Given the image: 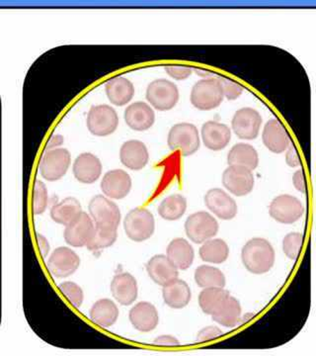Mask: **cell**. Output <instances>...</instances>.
<instances>
[{
  "label": "cell",
  "mask_w": 316,
  "mask_h": 356,
  "mask_svg": "<svg viewBox=\"0 0 316 356\" xmlns=\"http://www.w3.org/2000/svg\"><path fill=\"white\" fill-rule=\"evenodd\" d=\"M199 254L203 261L221 264L228 259L229 248L222 238H210L203 243Z\"/></svg>",
  "instance_id": "1f68e13d"
},
{
  "label": "cell",
  "mask_w": 316,
  "mask_h": 356,
  "mask_svg": "<svg viewBox=\"0 0 316 356\" xmlns=\"http://www.w3.org/2000/svg\"><path fill=\"white\" fill-rule=\"evenodd\" d=\"M241 306L240 301L229 296L221 310L212 316L213 321L226 327H234L240 324L241 320Z\"/></svg>",
  "instance_id": "836d02e7"
},
{
  "label": "cell",
  "mask_w": 316,
  "mask_h": 356,
  "mask_svg": "<svg viewBox=\"0 0 316 356\" xmlns=\"http://www.w3.org/2000/svg\"><path fill=\"white\" fill-rule=\"evenodd\" d=\"M168 147L172 152H179L182 156H190L200 149L198 128L191 123H178L170 129Z\"/></svg>",
  "instance_id": "277c9868"
},
{
  "label": "cell",
  "mask_w": 316,
  "mask_h": 356,
  "mask_svg": "<svg viewBox=\"0 0 316 356\" xmlns=\"http://www.w3.org/2000/svg\"><path fill=\"white\" fill-rule=\"evenodd\" d=\"M163 296L165 303L170 308L182 309L191 301L192 292L184 280L177 278L163 286Z\"/></svg>",
  "instance_id": "83f0119b"
},
{
  "label": "cell",
  "mask_w": 316,
  "mask_h": 356,
  "mask_svg": "<svg viewBox=\"0 0 316 356\" xmlns=\"http://www.w3.org/2000/svg\"><path fill=\"white\" fill-rule=\"evenodd\" d=\"M147 271L151 280L163 287L177 280L179 276L176 267L165 254L152 257L147 262Z\"/></svg>",
  "instance_id": "cb8c5ba5"
},
{
  "label": "cell",
  "mask_w": 316,
  "mask_h": 356,
  "mask_svg": "<svg viewBox=\"0 0 316 356\" xmlns=\"http://www.w3.org/2000/svg\"><path fill=\"white\" fill-rule=\"evenodd\" d=\"M292 184L296 187L297 191L306 193V179L303 170H297L292 177Z\"/></svg>",
  "instance_id": "ee69618b"
},
{
  "label": "cell",
  "mask_w": 316,
  "mask_h": 356,
  "mask_svg": "<svg viewBox=\"0 0 316 356\" xmlns=\"http://www.w3.org/2000/svg\"><path fill=\"white\" fill-rule=\"evenodd\" d=\"M72 165V154L65 147L44 151L40 161L39 170L47 181H58L67 173Z\"/></svg>",
  "instance_id": "5b68a950"
},
{
  "label": "cell",
  "mask_w": 316,
  "mask_h": 356,
  "mask_svg": "<svg viewBox=\"0 0 316 356\" xmlns=\"http://www.w3.org/2000/svg\"><path fill=\"white\" fill-rule=\"evenodd\" d=\"M83 212L81 204L74 197L63 199L60 202L55 204L51 209V218L53 222L67 227Z\"/></svg>",
  "instance_id": "f546056e"
},
{
  "label": "cell",
  "mask_w": 316,
  "mask_h": 356,
  "mask_svg": "<svg viewBox=\"0 0 316 356\" xmlns=\"http://www.w3.org/2000/svg\"><path fill=\"white\" fill-rule=\"evenodd\" d=\"M187 210V199L181 194H172L158 206L159 216L166 221H177L184 216Z\"/></svg>",
  "instance_id": "d6a6232c"
},
{
  "label": "cell",
  "mask_w": 316,
  "mask_h": 356,
  "mask_svg": "<svg viewBox=\"0 0 316 356\" xmlns=\"http://www.w3.org/2000/svg\"><path fill=\"white\" fill-rule=\"evenodd\" d=\"M195 281L202 288H224L226 284V276L221 269L210 266H201L196 269Z\"/></svg>",
  "instance_id": "e575fe53"
},
{
  "label": "cell",
  "mask_w": 316,
  "mask_h": 356,
  "mask_svg": "<svg viewBox=\"0 0 316 356\" xmlns=\"http://www.w3.org/2000/svg\"><path fill=\"white\" fill-rule=\"evenodd\" d=\"M219 83L222 84L224 97H226V99L235 100L242 95V86L233 81V79H228V77H222V79H219Z\"/></svg>",
  "instance_id": "ab89813d"
},
{
  "label": "cell",
  "mask_w": 316,
  "mask_h": 356,
  "mask_svg": "<svg viewBox=\"0 0 316 356\" xmlns=\"http://www.w3.org/2000/svg\"><path fill=\"white\" fill-rule=\"evenodd\" d=\"M254 175L251 170L241 166H231L222 175V184L226 191L238 197L247 196L254 188Z\"/></svg>",
  "instance_id": "4fadbf2b"
},
{
  "label": "cell",
  "mask_w": 316,
  "mask_h": 356,
  "mask_svg": "<svg viewBox=\"0 0 316 356\" xmlns=\"http://www.w3.org/2000/svg\"><path fill=\"white\" fill-rule=\"evenodd\" d=\"M205 204L210 212L224 221L233 220L238 215V204L221 188L210 189L206 193Z\"/></svg>",
  "instance_id": "9a60e30c"
},
{
  "label": "cell",
  "mask_w": 316,
  "mask_h": 356,
  "mask_svg": "<svg viewBox=\"0 0 316 356\" xmlns=\"http://www.w3.org/2000/svg\"><path fill=\"white\" fill-rule=\"evenodd\" d=\"M89 216L95 226L118 229L121 222V210L116 203L104 195H96L88 205Z\"/></svg>",
  "instance_id": "52a82bcc"
},
{
  "label": "cell",
  "mask_w": 316,
  "mask_h": 356,
  "mask_svg": "<svg viewBox=\"0 0 316 356\" xmlns=\"http://www.w3.org/2000/svg\"><path fill=\"white\" fill-rule=\"evenodd\" d=\"M95 224L88 213L81 212L74 221L65 227L63 238L67 245L74 248H83L88 245L93 232Z\"/></svg>",
  "instance_id": "5bb4252c"
},
{
  "label": "cell",
  "mask_w": 316,
  "mask_h": 356,
  "mask_svg": "<svg viewBox=\"0 0 316 356\" xmlns=\"http://www.w3.org/2000/svg\"><path fill=\"white\" fill-rule=\"evenodd\" d=\"M285 163L291 168H297L301 165V158H299V152L294 146H290L285 154Z\"/></svg>",
  "instance_id": "7bdbcfd3"
},
{
  "label": "cell",
  "mask_w": 316,
  "mask_h": 356,
  "mask_svg": "<svg viewBox=\"0 0 316 356\" xmlns=\"http://www.w3.org/2000/svg\"><path fill=\"white\" fill-rule=\"evenodd\" d=\"M275 250L265 238H255L247 243L241 252L243 266L253 274L269 273L275 264Z\"/></svg>",
  "instance_id": "6da1fadb"
},
{
  "label": "cell",
  "mask_w": 316,
  "mask_h": 356,
  "mask_svg": "<svg viewBox=\"0 0 316 356\" xmlns=\"http://www.w3.org/2000/svg\"><path fill=\"white\" fill-rule=\"evenodd\" d=\"M269 214L281 224L291 225L303 216L304 206L294 196L283 194L273 199L269 207Z\"/></svg>",
  "instance_id": "8fae6325"
},
{
  "label": "cell",
  "mask_w": 316,
  "mask_h": 356,
  "mask_svg": "<svg viewBox=\"0 0 316 356\" xmlns=\"http://www.w3.org/2000/svg\"><path fill=\"white\" fill-rule=\"evenodd\" d=\"M219 222L210 213L201 211L194 213L185 222V232L191 242L203 243L214 238L219 232Z\"/></svg>",
  "instance_id": "9c48e42d"
},
{
  "label": "cell",
  "mask_w": 316,
  "mask_h": 356,
  "mask_svg": "<svg viewBox=\"0 0 316 356\" xmlns=\"http://www.w3.org/2000/svg\"><path fill=\"white\" fill-rule=\"evenodd\" d=\"M63 142H65V140H63L62 135H53L50 139H49L48 143H47L46 149H44V151L58 149V147L63 146Z\"/></svg>",
  "instance_id": "7dc6e473"
},
{
  "label": "cell",
  "mask_w": 316,
  "mask_h": 356,
  "mask_svg": "<svg viewBox=\"0 0 316 356\" xmlns=\"http://www.w3.org/2000/svg\"><path fill=\"white\" fill-rule=\"evenodd\" d=\"M166 74L172 77L175 81H185L191 76L193 69L188 65H168L165 67Z\"/></svg>",
  "instance_id": "60d3db41"
},
{
  "label": "cell",
  "mask_w": 316,
  "mask_h": 356,
  "mask_svg": "<svg viewBox=\"0 0 316 356\" xmlns=\"http://www.w3.org/2000/svg\"><path fill=\"white\" fill-rule=\"evenodd\" d=\"M262 125V117L257 110L244 107L234 114L231 127L241 140H252L258 137Z\"/></svg>",
  "instance_id": "7c38bea8"
},
{
  "label": "cell",
  "mask_w": 316,
  "mask_h": 356,
  "mask_svg": "<svg viewBox=\"0 0 316 356\" xmlns=\"http://www.w3.org/2000/svg\"><path fill=\"white\" fill-rule=\"evenodd\" d=\"M37 245H38L39 252L41 254L42 257H47L49 252H50V243H49L48 240L44 238V236L40 235V234H37Z\"/></svg>",
  "instance_id": "bcb514c9"
},
{
  "label": "cell",
  "mask_w": 316,
  "mask_h": 356,
  "mask_svg": "<svg viewBox=\"0 0 316 356\" xmlns=\"http://www.w3.org/2000/svg\"><path fill=\"white\" fill-rule=\"evenodd\" d=\"M124 229L130 240L137 243L144 242L153 235L156 220L147 208H135L126 214L124 220Z\"/></svg>",
  "instance_id": "3957f363"
},
{
  "label": "cell",
  "mask_w": 316,
  "mask_h": 356,
  "mask_svg": "<svg viewBox=\"0 0 316 356\" xmlns=\"http://www.w3.org/2000/svg\"><path fill=\"white\" fill-rule=\"evenodd\" d=\"M132 185V178L128 172L122 170H113L103 177L100 186L104 196L120 200L128 195Z\"/></svg>",
  "instance_id": "2e32d148"
},
{
  "label": "cell",
  "mask_w": 316,
  "mask_h": 356,
  "mask_svg": "<svg viewBox=\"0 0 316 356\" xmlns=\"http://www.w3.org/2000/svg\"><path fill=\"white\" fill-rule=\"evenodd\" d=\"M262 140L269 151L283 154L291 146V138L285 126L278 119L267 122L262 134Z\"/></svg>",
  "instance_id": "ac0fdd59"
},
{
  "label": "cell",
  "mask_w": 316,
  "mask_h": 356,
  "mask_svg": "<svg viewBox=\"0 0 316 356\" xmlns=\"http://www.w3.org/2000/svg\"><path fill=\"white\" fill-rule=\"evenodd\" d=\"M201 134L203 145L210 151L217 152L226 149L231 139V129L226 124L219 122H206Z\"/></svg>",
  "instance_id": "603a6c76"
},
{
  "label": "cell",
  "mask_w": 316,
  "mask_h": 356,
  "mask_svg": "<svg viewBox=\"0 0 316 356\" xmlns=\"http://www.w3.org/2000/svg\"><path fill=\"white\" fill-rule=\"evenodd\" d=\"M229 296L231 295L224 288H205L199 296V305L203 313L214 316L221 310Z\"/></svg>",
  "instance_id": "4dcf8cb0"
},
{
  "label": "cell",
  "mask_w": 316,
  "mask_h": 356,
  "mask_svg": "<svg viewBox=\"0 0 316 356\" xmlns=\"http://www.w3.org/2000/svg\"><path fill=\"white\" fill-rule=\"evenodd\" d=\"M224 92L219 79H203L194 84L190 100L195 108L210 111L224 102Z\"/></svg>",
  "instance_id": "7a4b0ae2"
},
{
  "label": "cell",
  "mask_w": 316,
  "mask_h": 356,
  "mask_svg": "<svg viewBox=\"0 0 316 356\" xmlns=\"http://www.w3.org/2000/svg\"><path fill=\"white\" fill-rule=\"evenodd\" d=\"M126 124L132 130L137 132H144L149 130L156 122V113L151 105L146 102H139L133 103L125 110Z\"/></svg>",
  "instance_id": "ffe728a7"
},
{
  "label": "cell",
  "mask_w": 316,
  "mask_h": 356,
  "mask_svg": "<svg viewBox=\"0 0 316 356\" xmlns=\"http://www.w3.org/2000/svg\"><path fill=\"white\" fill-rule=\"evenodd\" d=\"M228 163L231 166H241L249 170H254L259 165V156L251 145H234L228 154Z\"/></svg>",
  "instance_id": "f1b7e54d"
},
{
  "label": "cell",
  "mask_w": 316,
  "mask_h": 356,
  "mask_svg": "<svg viewBox=\"0 0 316 356\" xmlns=\"http://www.w3.org/2000/svg\"><path fill=\"white\" fill-rule=\"evenodd\" d=\"M105 91L112 104L122 107L132 102L135 90L132 81L126 77L116 76L107 81Z\"/></svg>",
  "instance_id": "d4e9b609"
},
{
  "label": "cell",
  "mask_w": 316,
  "mask_h": 356,
  "mask_svg": "<svg viewBox=\"0 0 316 356\" xmlns=\"http://www.w3.org/2000/svg\"><path fill=\"white\" fill-rule=\"evenodd\" d=\"M122 165L131 170H142L149 161V149L144 143L138 140H126L120 149Z\"/></svg>",
  "instance_id": "44dd1931"
},
{
  "label": "cell",
  "mask_w": 316,
  "mask_h": 356,
  "mask_svg": "<svg viewBox=\"0 0 316 356\" xmlns=\"http://www.w3.org/2000/svg\"><path fill=\"white\" fill-rule=\"evenodd\" d=\"M86 125L92 135L107 137L115 133L118 128V113L110 105H95L89 110Z\"/></svg>",
  "instance_id": "ba28073f"
},
{
  "label": "cell",
  "mask_w": 316,
  "mask_h": 356,
  "mask_svg": "<svg viewBox=\"0 0 316 356\" xmlns=\"http://www.w3.org/2000/svg\"><path fill=\"white\" fill-rule=\"evenodd\" d=\"M304 236L301 233L288 234L283 241L284 254L292 261H297L303 250Z\"/></svg>",
  "instance_id": "f35d334b"
},
{
  "label": "cell",
  "mask_w": 316,
  "mask_h": 356,
  "mask_svg": "<svg viewBox=\"0 0 316 356\" xmlns=\"http://www.w3.org/2000/svg\"><path fill=\"white\" fill-rule=\"evenodd\" d=\"M81 266V259L74 250L67 247L56 248L48 261L47 269L56 278H67L76 273Z\"/></svg>",
  "instance_id": "30bf717a"
},
{
  "label": "cell",
  "mask_w": 316,
  "mask_h": 356,
  "mask_svg": "<svg viewBox=\"0 0 316 356\" xmlns=\"http://www.w3.org/2000/svg\"><path fill=\"white\" fill-rule=\"evenodd\" d=\"M224 334V332L219 327L210 325V327H205L202 331L199 332L198 336H197V341L199 343H208V341L219 339Z\"/></svg>",
  "instance_id": "b9f144b4"
},
{
  "label": "cell",
  "mask_w": 316,
  "mask_h": 356,
  "mask_svg": "<svg viewBox=\"0 0 316 356\" xmlns=\"http://www.w3.org/2000/svg\"><path fill=\"white\" fill-rule=\"evenodd\" d=\"M131 324L142 332H149L156 329L159 323L158 309L149 302H140L131 309L128 314Z\"/></svg>",
  "instance_id": "7402d4cb"
},
{
  "label": "cell",
  "mask_w": 316,
  "mask_h": 356,
  "mask_svg": "<svg viewBox=\"0 0 316 356\" xmlns=\"http://www.w3.org/2000/svg\"><path fill=\"white\" fill-rule=\"evenodd\" d=\"M146 97L154 109L169 111L179 102V89L176 84L168 79H156L147 86Z\"/></svg>",
  "instance_id": "8992f818"
},
{
  "label": "cell",
  "mask_w": 316,
  "mask_h": 356,
  "mask_svg": "<svg viewBox=\"0 0 316 356\" xmlns=\"http://www.w3.org/2000/svg\"><path fill=\"white\" fill-rule=\"evenodd\" d=\"M118 306L111 299H100L93 304L89 312L90 320L100 327H112L119 318Z\"/></svg>",
  "instance_id": "4316f807"
},
{
  "label": "cell",
  "mask_w": 316,
  "mask_h": 356,
  "mask_svg": "<svg viewBox=\"0 0 316 356\" xmlns=\"http://www.w3.org/2000/svg\"><path fill=\"white\" fill-rule=\"evenodd\" d=\"M102 170L101 161L95 154L83 153L74 161L72 172L81 184H92L101 177Z\"/></svg>",
  "instance_id": "e0dca14e"
},
{
  "label": "cell",
  "mask_w": 316,
  "mask_h": 356,
  "mask_svg": "<svg viewBox=\"0 0 316 356\" xmlns=\"http://www.w3.org/2000/svg\"><path fill=\"white\" fill-rule=\"evenodd\" d=\"M166 257L174 264L178 270H186L193 264L195 252L188 241L177 238L171 241L168 245Z\"/></svg>",
  "instance_id": "484cf974"
},
{
  "label": "cell",
  "mask_w": 316,
  "mask_h": 356,
  "mask_svg": "<svg viewBox=\"0 0 316 356\" xmlns=\"http://www.w3.org/2000/svg\"><path fill=\"white\" fill-rule=\"evenodd\" d=\"M196 74H199L200 76L203 77H207V79H209V76H212V72H208V70H195Z\"/></svg>",
  "instance_id": "c3c4849f"
},
{
  "label": "cell",
  "mask_w": 316,
  "mask_h": 356,
  "mask_svg": "<svg viewBox=\"0 0 316 356\" xmlns=\"http://www.w3.org/2000/svg\"><path fill=\"white\" fill-rule=\"evenodd\" d=\"M112 296L122 306H130L135 303L139 295L138 281L128 273H118L111 282Z\"/></svg>",
  "instance_id": "d6986e66"
},
{
  "label": "cell",
  "mask_w": 316,
  "mask_h": 356,
  "mask_svg": "<svg viewBox=\"0 0 316 356\" xmlns=\"http://www.w3.org/2000/svg\"><path fill=\"white\" fill-rule=\"evenodd\" d=\"M49 205V192L46 184L41 180H36L33 187L32 211L34 215L44 213Z\"/></svg>",
  "instance_id": "8d00e7d4"
},
{
  "label": "cell",
  "mask_w": 316,
  "mask_h": 356,
  "mask_svg": "<svg viewBox=\"0 0 316 356\" xmlns=\"http://www.w3.org/2000/svg\"><path fill=\"white\" fill-rule=\"evenodd\" d=\"M117 238H118L117 229L102 228V227L95 226L94 232H93L90 240L86 245V248L91 252L110 248L116 243Z\"/></svg>",
  "instance_id": "d590c367"
},
{
  "label": "cell",
  "mask_w": 316,
  "mask_h": 356,
  "mask_svg": "<svg viewBox=\"0 0 316 356\" xmlns=\"http://www.w3.org/2000/svg\"><path fill=\"white\" fill-rule=\"evenodd\" d=\"M58 289H60L63 296L69 302L70 305L74 307V308H79L83 305L84 300L83 290L76 283L72 282V281H65V282L60 283L58 285Z\"/></svg>",
  "instance_id": "74e56055"
},
{
  "label": "cell",
  "mask_w": 316,
  "mask_h": 356,
  "mask_svg": "<svg viewBox=\"0 0 316 356\" xmlns=\"http://www.w3.org/2000/svg\"><path fill=\"white\" fill-rule=\"evenodd\" d=\"M154 344L159 346H167V348H173V346H179V341L176 337L172 336H160L158 339H154Z\"/></svg>",
  "instance_id": "f6af8a7d"
}]
</instances>
